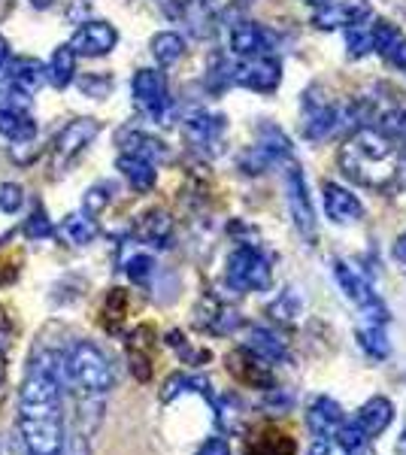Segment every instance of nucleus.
I'll return each mask as SVG.
<instances>
[{
	"label": "nucleus",
	"instance_id": "nucleus-1",
	"mask_svg": "<svg viewBox=\"0 0 406 455\" xmlns=\"http://www.w3.org/2000/svg\"><path fill=\"white\" fill-rule=\"evenodd\" d=\"M339 167L349 180L367 188H388L397 180V156L394 146L382 131L358 128L343 146H339Z\"/></svg>",
	"mask_w": 406,
	"mask_h": 455
},
{
	"label": "nucleus",
	"instance_id": "nucleus-2",
	"mask_svg": "<svg viewBox=\"0 0 406 455\" xmlns=\"http://www.w3.org/2000/svg\"><path fill=\"white\" fill-rule=\"evenodd\" d=\"M64 386H73L88 398H98L115 386V371L94 343L79 340L64 352Z\"/></svg>",
	"mask_w": 406,
	"mask_h": 455
},
{
	"label": "nucleus",
	"instance_id": "nucleus-3",
	"mask_svg": "<svg viewBox=\"0 0 406 455\" xmlns=\"http://www.w3.org/2000/svg\"><path fill=\"white\" fill-rule=\"evenodd\" d=\"M270 261L255 246H240L231 252L225 267V283L234 291H267L270 289Z\"/></svg>",
	"mask_w": 406,
	"mask_h": 455
},
{
	"label": "nucleus",
	"instance_id": "nucleus-4",
	"mask_svg": "<svg viewBox=\"0 0 406 455\" xmlns=\"http://www.w3.org/2000/svg\"><path fill=\"white\" fill-rule=\"evenodd\" d=\"M288 156H291L288 137L279 128H273V124H264L258 143L240 156V171L249 176H258V173L270 171L273 164H279V161H285Z\"/></svg>",
	"mask_w": 406,
	"mask_h": 455
},
{
	"label": "nucleus",
	"instance_id": "nucleus-5",
	"mask_svg": "<svg viewBox=\"0 0 406 455\" xmlns=\"http://www.w3.org/2000/svg\"><path fill=\"white\" fill-rule=\"evenodd\" d=\"M134 104L146 119L170 124V94L167 79L158 70H139L134 76Z\"/></svg>",
	"mask_w": 406,
	"mask_h": 455
},
{
	"label": "nucleus",
	"instance_id": "nucleus-6",
	"mask_svg": "<svg viewBox=\"0 0 406 455\" xmlns=\"http://www.w3.org/2000/svg\"><path fill=\"white\" fill-rule=\"evenodd\" d=\"M231 83L249 88V92L270 94L283 83V68H279V61L273 55L243 58L240 64H231Z\"/></svg>",
	"mask_w": 406,
	"mask_h": 455
},
{
	"label": "nucleus",
	"instance_id": "nucleus-7",
	"mask_svg": "<svg viewBox=\"0 0 406 455\" xmlns=\"http://www.w3.org/2000/svg\"><path fill=\"white\" fill-rule=\"evenodd\" d=\"M19 435L28 455H64V419L19 416Z\"/></svg>",
	"mask_w": 406,
	"mask_h": 455
},
{
	"label": "nucleus",
	"instance_id": "nucleus-8",
	"mask_svg": "<svg viewBox=\"0 0 406 455\" xmlns=\"http://www.w3.org/2000/svg\"><path fill=\"white\" fill-rule=\"evenodd\" d=\"M225 131H227V119L221 113L197 109V113H191L186 119V137L203 156H219L221 143H225Z\"/></svg>",
	"mask_w": 406,
	"mask_h": 455
},
{
	"label": "nucleus",
	"instance_id": "nucleus-9",
	"mask_svg": "<svg viewBox=\"0 0 406 455\" xmlns=\"http://www.w3.org/2000/svg\"><path fill=\"white\" fill-rule=\"evenodd\" d=\"M285 192H288V207H291L294 225L304 237H315V212L313 201H309V188H306V176L304 167L291 164L285 167Z\"/></svg>",
	"mask_w": 406,
	"mask_h": 455
},
{
	"label": "nucleus",
	"instance_id": "nucleus-10",
	"mask_svg": "<svg viewBox=\"0 0 406 455\" xmlns=\"http://www.w3.org/2000/svg\"><path fill=\"white\" fill-rule=\"evenodd\" d=\"M98 134H100V122L94 119H73L70 124H64L61 134L55 137V146H52L55 167H64L68 161L76 158Z\"/></svg>",
	"mask_w": 406,
	"mask_h": 455
},
{
	"label": "nucleus",
	"instance_id": "nucleus-11",
	"mask_svg": "<svg viewBox=\"0 0 406 455\" xmlns=\"http://www.w3.org/2000/svg\"><path fill=\"white\" fill-rule=\"evenodd\" d=\"M119 43V34L109 21H85L68 46L73 49L76 55H85V58H98V55H109Z\"/></svg>",
	"mask_w": 406,
	"mask_h": 455
},
{
	"label": "nucleus",
	"instance_id": "nucleus-12",
	"mask_svg": "<svg viewBox=\"0 0 406 455\" xmlns=\"http://www.w3.org/2000/svg\"><path fill=\"white\" fill-rule=\"evenodd\" d=\"M370 16H373L370 0H339V4H324L313 16V25L322 28V31H330V28L361 25V21H367Z\"/></svg>",
	"mask_w": 406,
	"mask_h": 455
},
{
	"label": "nucleus",
	"instance_id": "nucleus-13",
	"mask_svg": "<svg viewBox=\"0 0 406 455\" xmlns=\"http://www.w3.org/2000/svg\"><path fill=\"white\" fill-rule=\"evenodd\" d=\"M322 201H324V212H328V219L337 225H352L364 216V207H361L358 197L349 195V188L337 186V182H324Z\"/></svg>",
	"mask_w": 406,
	"mask_h": 455
},
{
	"label": "nucleus",
	"instance_id": "nucleus-14",
	"mask_svg": "<svg viewBox=\"0 0 406 455\" xmlns=\"http://www.w3.org/2000/svg\"><path fill=\"white\" fill-rule=\"evenodd\" d=\"M231 49L240 58L273 55V34L264 31L255 21H237V25L231 28Z\"/></svg>",
	"mask_w": 406,
	"mask_h": 455
},
{
	"label": "nucleus",
	"instance_id": "nucleus-15",
	"mask_svg": "<svg viewBox=\"0 0 406 455\" xmlns=\"http://www.w3.org/2000/svg\"><path fill=\"white\" fill-rule=\"evenodd\" d=\"M195 322H197V328H203V331H210V334H231L240 328V315L216 298H206L203 304L197 307Z\"/></svg>",
	"mask_w": 406,
	"mask_h": 455
},
{
	"label": "nucleus",
	"instance_id": "nucleus-16",
	"mask_svg": "<svg viewBox=\"0 0 406 455\" xmlns=\"http://www.w3.org/2000/svg\"><path fill=\"white\" fill-rule=\"evenodd\" d=\"M306 422H309V431H313L319 440H328V437H337L339 425L346 422L343 410H339L337 401L330 398H315L313 407L306 413Z\"/></svg>",
	"mask_w": 406,
	"mask_h": 455
},
{
	"label": "nucleus",
	"instance_id": "nucleus-17",
	"mask_svg": "<svg viewBox=\"0 0 406 455\" xmlns=\"http://www.w3.org/2000/svg\"><path fill=\"white\" fill-rule=\"evenodd\" d=\"M122 143V152H128V156H137V158H146L152 161L155 167L164 164V161L170 158L167 146L158 140V137L146 134V131H124V134L119 137Z\"/></svg>",
	"mask_w": 406,
	"mask_h": 455
},
{
	"label": "nucleus",
	"instance_id": "nucleus-18",
	"mask_svg": "<svg viewBox=\"0 0 406 455\" xmlns=\"http://www.w3.org/2000/svg\"><path fill=\"white\" fill-rule=\"evenodd\" d=\"M255 358H261L264 364H279L288 358V349H285V340L279 334L267 331V328H252L246 334V347Z\"/></svg>",
	"mask_w": 406,
	"mask_h": 455
},
{
	"label": "nucleus",
	"instance_id": "nucleus-19",
	"mask_svg": "<svg viewBox=\"0 0 406 455\" xmlns=\"http://www.w3.org/2000/svg\"><path fill=\"white\" fill-rule=\"evenodd\" d=\"M334 276H337L339 289H343V295L355 307H367V304H373V300H379L376 291L370 289V283H367L355 267H349L346 261H334Z\"/></svg>",
	"mask_w": 406,
	"mask_h": 455
},
{
	"label": "nucleus",
	"instance_id": "nucleus-20",
	"mask_svg": "<svg viewBox=\"0 0 406 455\" xmlns=\"http://www.w3.org/2000/svg\"><path fill=\"white\" fill-rule=\"evenodd\" d=\"M6 73H10V83L16 88H21L25 94L40 92V88L46 85V79H49L46 64L36 61V58H16V61H10Z\"/></svg>",
	"mask_w": 406,
	"mask_h": 455
},
{
	"label": "nucleus",
	"instance_id": "nucleus-21",
	"mask_svg": "<svg viewBox=\"0 0 406 455\" xmlns=\"http://www.w3.org/2000/svg\"><path fill=\"white\" fill-rule=\"evenodd\" d=\"M231 371L237 373L243 383H252V386H261V388H273V377L267 373V364L261 358H255L249 349H237L231 358H227Z\"/></svg>",
	"mask_w": 406,
	"mask_h": 455
},
{
	"label": "nucleus",
	"instance_id": "nucleus-22",
	"mask_svg": "<svg viewBox=\"0 0 406 455\" xmlns=\"http://www.w3.org/2000/svg\"><path fill=\"white\" fill-rule=\"evenodd\" d=\"M115 167H119L124 180L131 182V188H134V192H149V188H155V180H158V171H155L152 161H146V158H137V156H128V152H122L119 161H115Z\"/></svg>",
	"mask_w": 406,
	"mask_h": 455
},
{
	"label": "nucleus",
	"instance_id": "nucleus-23",
	"mask_svg": "<svg viewBox=\"0 0 406 455\" xmlns=\"http://www.w3.org/2000/svg\"><path fill=\"white\" fill-rule=\"evenodd\" d=\"M137 237L149 246H170V237H173V222L164 210H149L146 216H139L137 222Z\"/></svg>",
	"mask_w": 406,
	"mask_h": 455
},
{
	"label": "nucleus",
	"instance_id": "nucleus-24",
	"mask_svg": "<svg viewBox=\"0 0 406 455\" xmlns=\"http://www.w3.org/2000/svg\"><path fill=\"white\" fill-rule=\"evenodd\" d=\"M391 416H394V407H391V401L373 398V401H367L364 407H361V413H358L355 422L361 425V428H364L367 437H376V435H382V431L388 428Z\"/></svg>",
	"mask_w": 406,
	"mask_h": 455
},
{
	"label": "nucleus",
	"instance_id": "nucleus-25",
	"mask_svg": "<svg viewBox=\"0 0 406 455\" xmlns=\"http://www.w3.org/2000/svg\"><path fill=\"white\" fill-rule=\"evenodd\" d=\"M58 237L68 246H85L98 237V225H94L85 212H73V216L64 219L61 228H58Z\"/></svg>",
	"mask_w": 406,
	"mask_h": 455
},
{
	"label": "nucleus",
	"instance_id": "nucleus-26",
	"mask_svg": "<svg viewBox=\"0 0 406 455\" xmlns=\"http://www.w3.org/2000/svg\"><path fill=\"white\" fill-rule=\"evenodd\" d=\"M149 328H137L128 340V362L137 379H149L152 377V358H149Z\"/></svg>",
	"mask_w": 406,
	"mask_h": 455
},
{
	"label": "nucleus",
	"instance_id": "nucleus-27",
	"mask_svg": "<svg viewBox=\"0 0 406 455\" xmlns=\"http://www.w3.org/2000/svg\"><path fill=\"white\" fill-rule=\"evenodd\" d=\"M186 392H197V395H203L206 401H216V395H212V386H210V379L206 377H188V373H173V377L164 383V392H161V398L164 401H173V398H179V395H186Z\"/></svg>",
	"mask_w": 406,
	"mask_h": 455
},
{
	"label": "nucleus",
	"instance_id": "nucleus-28",
	"mask_svg": "<svg viewBox=\"0 0 406 455\" xmlns=\"http://www.w3.org/2000/svg\"><path fill=\"white\" fill-rule=\"evenodd\" d=\"M49 83L55 88H68L73 83V76H76V52L64 43V46H58L55 52H52V61H49Z\"/></svg>",
	"mask_w": 406,
	"mask_h": 455
},
{
	"label": "nucleus",
	"instance_id": "nucleus-29",
	"mask_svg": "<svg viewBox=\"0 0 406 455\" xmlns=\"http://www.w3.org/2000/svg\"><path fill=\"white\" fill-rule=\"evenodd\" d=\"M0 134L10 137V140H16V143H31L36 137V122L28 113L0 109Z\"/></svg>",
	"mask_w": 406,
	"mask_h": 455
},
{
	"label": "nucleus",
	"instance_id": "nucleus-30",
	"mask_svg": "<svg viewBox=\"0 0 406 455\" xmlns=\"http://www.w3.org/2000/svg\"><path fill=\"white\" fill-rule=\"evenodd\" d=\"M246 455H294V440L283 431H261L246 446Z\"/></svg>",
	"mask_w": 406,
	"mask_h": 455
},
{
	"label": "nucleus",
	"instance_id": "nucleus-31",
	"mask_svg": "<svg viewBox=\"0 0 406 455\" xmlns=\"http://www.w3.org/2000/svg\"><path fill=\"white\" fill-rule=\"evenodd\" d=\"M152 55H155V61H158L161 68H170V64H176L182 55H186V40H182L179 34H173V31L155 34L152 36Z\"/></svg>",
	"mask_w": 406,
	"mask_h": 455
},
{
	"label": "nucleus",
	"instance_id": "nucleus-32",
	"mask_svg": "<svg viewBox=\"0 0 406 455\" xmlns=\"http://www.w3.org/2000/svg\"><path fill=\"white\" fill-rule=\"evenodd\" d=\"M124 313H128V298H124L122 289H113L103 300V328L115 334L124 322Z\"/></svg>",
	"mask_w": 406,
	"mask_h": 455
},
{
	"label": "nucleus",
	"instance_id": "nucleus-33",
	"mask_svg": "<svg viewBox=\"0 0 406 455\" xmlns=\"http://www.w3.org/2000/svg\"><path fill=\"white\" fill-rule=\"evenodd\" d=\"M0 109L28 113V109H31V94H25L21 88H16L10 79H0Z\"/></svg>",
	"mask_w": 406,
	"mask_h": 455
},
{
	"label": "nucleus",
	"instance_id": "nucleus-34",
	"mask_svg": "<svg viewBox=\"0 0 406 455\" xmlns=\"http://www.w3.org/2000/svg\"><path fill=\"white\" fill-rule=\"evenodd\" d=\"M346 46H349V55H370L373 52V25H352L349 34H346Z\"/></svg>",
	"mask_w": 406,
	"mask_h": 455
},
{
	"label": "nucleus",
	"instance_id": "nucleus-35",
	"mask_svg": "<svg viewBox=\"0 0 406 455\" xmlns=\"http://www.w3.org/2000/svg\"><path fill=\"white\" fill-rule=\"evenodd\" d=\"M300 310H304V304H300V298L294 295V289H285L276 304L270 307V315L279 322H294L300 315Z\"/></svg>",
	"mask_w": 406,
	"mask_h": 455
},
{
	"label": "nucleus",
	"instance_id": "nucleus-36",
	"mask_svg": "<svg viewBox=\"0 0 406 455\" xmlns=\"http://www.w3.org/2000/svg\"><path fill=\"white\" fill-rule=\"evenodd\" d=\"M124 274L131 276L134 283H149L152 280V274H155V261H152V255H146V252H137V255H131L128 261H124Z\"/></svg>",
	"mask_w": 406,
	"mask_h": 455
},
{
	"label": "nucleus",
	"instance_id": "nucleus-37",
	"mask_svg": "<svg viewBox=\"0 0 406 455\" xmlns=\"http://www.w3.org/2000/svg\"><path fill=\"white\" fill-rule=\"evenodd\" d=\"M113 201V186L109 182H100V186H92L85 192V216H98V212L107 210V204Z\"/></svg>",
	"mask_w": 406,
	"mask_h": 455
},
{
	"label": "nucleus",
	"instance_id": "nucleus-38",
	"mask_svg": "<svg viewBox=\"0 0 406 455\" xmlns=\"http://www.w3.org/2000/svg\"><path fill=\"white\" fill-rule=\"evenodd\" d=\"M25 237L28 240H43V237H49L52 234V222H49V216H46V210L43 207H34L31 212V219H25Z\"/></svg>",
	"mask_w": 406,
	"mask_h": 455
},
{
	"label": "nucleus",
	"instance_id": "nucleus-39",
	"mask_svg": "<svg viewBox=\"0 0 406 455\" xmlns=\"http://www.w3.org/2000/svg\"><path fill=\"white\" fill-rule=\"evenodd\" d=\"M337 440H339V443H343L349 452H355V450H361V446H364L370 437H367V435H364V428H361V425H358L355 419H352V422H343V425H339Z\"/></svg>",
	"mask_w": 406,
	"mask_h": 455
},
{
	"label": "nucleus",
	"instance_id": "nucleus-40",
	"mask_svg": "<svg viewBox=\"0 0 406 455\" xmlns=\"http://www.w3.org/2000/svg\"><path fill=\"white\" fill-rule=\"evenodd\" d=\"M397 40H401V36H397L394 25H388V21H376L373 25V52H379V55L391 52V46H394Z\"/></svg>",
	"mask_w": 406,
	"mask_h": 455
},
{
	"label": "nucleus",
	"instance_id": "nucleus-41",
	"mask_svg": "<svg viewBox=\"0 0 406 455\" xmlns=\"http://www.w3.org/2000/svg\"><path fill=\"white\" fill-rule=\"evenodd\" d=\"M25 204V192L16 182H4L0 186V210L4 212H19V207Z\"/></svg>",
	"mask_w": 406,
	"mask_h": 455
},
{
	"label": "nucleus",
	"instance_id": "nucleus-42",
	"mask_svg": "<svg viewBox=\"0 0 406 455\" xmlns=\"http://www.w3.org/2000/svg\"><path fill=\"white\" fill-rule=\"evenodd\" d=\"M79 88H83L88 98H107V94L113 92V79L103 76V73H100V76H94V73H92V76L79 79Z\"/></svg>",
	"mask_w": 406,
	"mask_h": 455
},
{
	"label": "nucleus",
	"instance_id": "nucleus-43",
	"mask_svg": "<svg viewBox=\"0 0 406 455\" xmlns=\"http://www.w3.org/2000/svg\"><path fill=\"white\" fill-rule=\"evenodd\" d=\"M382 134L406 140V109H391V113L382 116Z\"/></svg>",
	"mask_w": 406,
	"mask_h": 455
},
{
	"label": "nucleus",
	"instance_id": "nucleus-44",
	"mask_svg": "<svg viewBox=\"0 0 406 455\" xmlns=\"http://www.w3.org/2000/svg\"><path fill=\"white\" fill-rule=\"evenodd\" d=\"M309 455H349V450H346L339 440L334 437H328V440H319V443L309 450Z\"/></svg>",
	"mask_w": 406,
	"mask_h": 455
},
{
	"label": "nucleus",
	"instance_id": "nucleus-45",
	"mask_svg": "<svg viewBox=\"0 0 406 455\" xmlns=\"http://www.w3.org/2000/svg\"><path fill=\"white\" fill-rule=\"evenodd\" d=\"M197 455H231V446H227V440H221V437H210L201 450H197Z\"/></svg>",
	"mask_w": 406,
	"mask_h": 455
},
{
	"label": "nucleus",
	"instance_id": "nucleus-46",
	"mask_svg": "<svg viewBox=\"0 0 406 455\" xmlns=\"http://www.w3.org/2000/svg\"><path fill=\"white\" fill-rule=\"evenodd\" d=\"M391 61L406 73V40H397L394 46H391Z\"/></svg>",
	"mask_w": 406,
	"mask_h": 455
},
{
	"label": "nucleus",
	"instance_id": "nucleus-47",
	"mask_svg": "<svg viewBox=\"0 0 406 455\" xmlns=\"http://www.w3.org/2000/svg\"><path fill=\"white\" fill-rule=\"evenodd\" d=\"M6 68H10V43L6 36H0V79L6 76Z\"/></svg>",
	"mask_w": 406,
	"mask_h": 455
},
{
	"label": "nucleus",
	"instance_id": "nucleus-48",
	"mask_svg": "<svg viewBox=\"0 0 406 455\" xmlns=\"http://www.w3.org/2000/svg\"><path fill=\"white\" fill-rule=\"evenodd\" d=\"M394 255H397V259H401V261L406 264V234H403V237L394 243Z\"/></svg>",
	"mask_w": 406,
	"mask_h": 455
},
{
	"label": "nucleus",
	"instance_id": "nucleus-49",
	"mask_svg": "<svg viewBox=\"0 0 406 455\" xmlns=\"http://www.w3.org/2000/svg\"><path fill=\"white\" fill-rule=\"evenodd\" d=\"M4 379H6V358L0 352V395H4Z\"/></svg>",
	"mask_w": 406,
	"mask_h": 455
},
{
	"label": "nucleus",
	"instance_id": "nucleus-50",
	"mask_svg": "<svg viewBox=\"0 0 406 455\" xmlns=\"http://www.w3.org/2000/svg\"><path fill=\"white\" fill-rule=\"evenodd\" d=\"M201 4L206 6V10H221V6H225L227 0H201Z\"/></svg>",
	"mask_w": 406,
	"mask_h": 455
},
{
	"label": "nucleus",
	"instance_id": "nucleus-51",
	"mask_svg": "<svg viewBox=\"0 0 406 455\" xmlns=\"http://www.w3.org/2000/svg\"><path fill=\"white\" fill-rule=\"evenodd\" d=\"M36 10H49V6H55V0H31Z\"/></svg>",
	"mask_w": 406,
	"mask_h": 455
},
{
	"label": "nucleus",
	"instance_id": "nucleus-52",
	"mask_svg": "<svg viewBox=\"0 0 406 455\" xmlns=\"http://www.w3.org/2000/svg\"><path fill=\"white\" fill-rule=\"evenodd\" d=\"M401 452L406 455V431H403V437H401Z\"/></svg>",
	"mask_w": 406,
	"mask_h": 455
},
{
	"label": "nucleus",
	"instance_id": "nucleus-53",
	"mask_svg": "<svg viewBox=\"0 0 406 455\" xmlns=\"http://www.w3.org/2000/svg\"><path fill=\"white\" fill-rule=\"evenodd\" d=\"M306 4H324V0H306Z\"/></svg>",
	"mask_w": 406,
	"mask_h": 455
},
{
	"label": "nucleus",
	"instance_id": "nucleus-54",
	"mask_svg": "<svg viewBox=\"0 0 406 455\" xmlns=\"http://www.w3.org/2000/svg\"><path fill=\"white\" fill-rule=\"evenodd\" d=\"M243 4H249V0H243Z\"/></svg>",
	"mask_w": 406,
	"mask_h": 455
}]
</instances>
